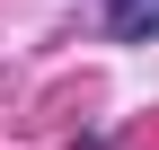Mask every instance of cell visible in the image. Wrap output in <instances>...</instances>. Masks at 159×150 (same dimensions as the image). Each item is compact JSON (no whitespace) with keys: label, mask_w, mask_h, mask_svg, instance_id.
<instances>
[{"label":"cell","mask_w":159,"mask_h":150,"mask_svg":"<svg viewBox=\"0 0 159 150\" xmlns=\"http://www.w3.org/2000/svg\"><path fill=\"white\" fill-rule=\"evenodd\" d=\"M106 27L124 35V44H142V35H159V0H115V9H106Z\"/></svg>","instance_id":"obj_1"}]
</instances>
